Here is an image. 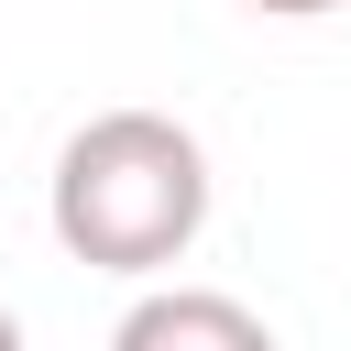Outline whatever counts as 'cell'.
<instances>
[{
  "mask_svg": "<svg viewBox=\"0 0 351 351\" xmlns=\"http://www.w3.org/2000/svg\"><path fill=\"white\" fill-rule=\"evenodd\" d=\"M44 219H55V241L88 274L154 285L208 230V143L176 110H99V121L66 132L55 186H44Z\"/></svg>",
  "mask_w": 351,
  "mask_h": 351,
  "instance_id": "6da1fadb",
  "label": "cell"
},
{
  "mask_svg": "<svg viewBox=\"0 0 351 351\" xmlns=\"http://www.w3.org/2000/svg\"><path fill=\"white\" fill-rule=\"evenodd\" d=\"M110 351H274V329L219 285H143L110 329Z\"/></svg>",
  "mask_w": 351,
  "mask_h": 351,
  "instance_id": "7a4b0ae2",
  "label": "cell"
},
{
  "mask_svg": "<svg viewBox=\"0 0 351 351\" xmlns=\"http://www.w3.org/2000/svg\"><path fill=\"white\" fill-rule=\"evenodd\" d=\"M252 11H274V22H318V11H340V0H252Z\"/></svg>",
  "mask_w": 351,
  "mask_h": 351,
  "instance_id": "3957f363",
  "label": "cell"
},
{
  "mask_svg": "<svg viewBox=\"0 0 351 351\" xmlns=\"http://www.w3.org/2000/svg\"><path fill=\"white\" fill-rule=\"evenodd\" d=\"M0 351H22V318H11V307H0Z\"/></svg>",
  "mask_w": 351,
  "mask_h": 351,
  "instance_id": "277c9868",
  "label": "cell"
}]
</instances>
